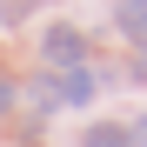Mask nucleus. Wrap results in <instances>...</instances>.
Wrapping results in <instances>:
<instances>
[{
  "mask_svg": "<svg viewBox=\"0 0 147 147\" xmlns=\"http://www.w3.org/2000/svg\"><path fill=\"white\" fill-rule=\"evenodd\" d=\"M40 54H47V67L74 74V67L87 60V40H80V27H67V20H60V27H47V34H40Z\"/></svg>",
  "mask_w": 147,
  "mask_h": 147,
  "instance_id": "obj_1",
  "label": "nucleus"
},
{
  "mask_svg": "<svg viewBox=\"0 0 147 147\" xmlns=\"http://www.w3.org/2000/svg\"><path fill=\"white\" fill-rule=\"evenodd\" d=\"M114 27L147 54V0H120V7H114Z\"/></svg>",
  "mask_w": 147,
  "mask_h": 147,
  "instance_id": "obj_2",
  "label": "nucleus"
},
{
  "mask_svg": "<svg viewBox=\"0 0 147 147\" xmlns=\"http://www.w3.org/2000/svg\"><path fill=\"white\" fill-rule=\"evenodd\" d=\"M87 94H94V74H87V67H74V74H60V100H67V107H80Z\"/></svg>",
  "mask_w": 147,
  "mask_h": 147,
  "instance_id": "obj_3",
  "label": "nucleus"
},
{
  "mask_svg": "<svg viewBox=\"0 0 147 147\" xmlns=\"http://www.w3.org/2000/svg\"><path fill=\"white\" fill-rule=\"evenodd\" d=\"M80 147H127V127H120V120H94Z\"/></svg>",
  "mask_w": 147,
  "mask_h": 147,
  "instance_id": "obj_4",
  "label": "nucleus"
},
{
  "mask_svg": "<svg viewBox=\"0 0 147 147\" xmlns=\"http://www.w3.org/2000/svg\"><path fill=\"white\" fill-rule=\"evenodd\" d=\"M27 100H34V114H54V107H60V80H54V74H47V80H34Z\"/></svg>",
  "mask_w": 147,
  "mask_h": 147,
  "instance_id": "obj_5",
  "label": "nucleus"
},
{
  "mask_svg": "<svg viewBox=\"0 0 147 147\" xmlns=\"http://www.w3.org/2000/svg\"><path fill=\"white\" fill-rule=\"evenodd\" d=\"M7 107H13V74L0 67V114H7Z\"/></svg>",
  "mask_w": 147,
  "mask_h": 147,
  "instance_id": "obj_6",
  "label": "nucleus"
},
{
  "mask_svg": "<svg viewBox=\"0 0 147 147\" xmlns=\"http://www.w3.org/2000/svg\"><path fill=\"white\" fill-rule=\"evenodd\" d=\"M127 147H147V114H140L134 127H127Z\"/></svg>",
  "mask_w": 147,
  "mask_h": 147,
  "instance_id": "obj_7",
  "label": "nucleus"
},
{
  "mask_svg": "<svg viewBox=\"0 0 147 147\" xmlns=\"http://www.w3.org/2000/svg\"><path fill=\"white\" fill-rule=\"evenodd\" d=\"M20 7H27V0H13V13H20Z\"/></svg>",
  "mask_w": 147,
  "mask_h": 147,
  "instance_id": "obj_8",
  "label": "nucleus"
}]
</instances>
